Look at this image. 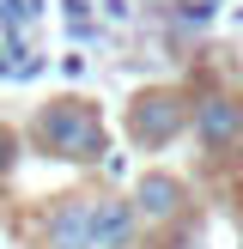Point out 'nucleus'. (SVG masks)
<instances>
[{
	"mask_svg": "<svg viewBox=\"0 0 243 249\" xmlns=\"http://www.w3.org/2000/svg\"><path fill=\"white\" fill-rule=\"evenodd\" d=\"M140 213L128 195H91V249H134Z\"/></svg>",
	"mask_w": 243,
	"mask_h": 249,
	"instance_id": "obj_3",
	"label": "nucleus"
},
{
	"mask_svg": "<svg viewBox=\"0 0 243 249\" xmlns=\"http://www.w3.org/2000/svg\"><path fill=\"white\" fill-rule=\"evenodd\" d=\"M182 201H189V189H182L176 177H164V170H152V177H140V189H134V213L140 219H176Z\"/></svg>",
	"mask_w": 243,
	"mask_h": 249,
	"instance_id": "obj_6",
	"label": "nucleus"
},
{
	"mask_svg": "<svg viewBox=\"0 0 243 249\" xmlns=\"http://www.w3.org/2000/svg\"><path fill=\"white\" fill-rule=\"evenodd\" d=\"M6 164H12V140L0 134V170H6Z\"/></svg>",
	"mask_w": 243,
	"mask_h": 249,
	"instance_id": "obj_7",
	"label": "nucleus"
},
{
	"mask_svg": "<svg viewBox=\"0 0 243 249\" xmlns=\"http://www.w3.org/2000/svg\"><path fill=\"white\" fill-rule=\"evenodd\" d=\"M182 128H189V104H182L176 91H140L128 104V134L140 146H164V140H176Z\"/></svg>",
	"mask_w": 243,
	"mask_h": 249,
	"instance_id": "obj_2",
	"label": "nucleus"
},
{
	"mask_svg": "<svg viewBox=\"0 0 243 249\" xmlns=\"http://www.w3.org/2000/svg\"><path fill=\"white\" fill-rule=\"evenodd\" d=\"M194 134H201L207 152H231V146L243 140V104L237 97H201V104L189 109Z\"/></svg>",
	"mask_w": 243,
	"mask_h": 249,
	"instance_id": "obj_4",
	"label": "nucleus"
},
{
	"mask_svg": "<svg viewBox=\"0 0 243 249\" xmlns=\"http://www.w3.org/2000/svg\"><path fill=\"white\" fill-rule=\"evenodd\" d=\"M31 134H36V146H43L49 158H79V164H85V158L104 152V122H97V109L91 104H73V97H67V104H49Z\"/></svg>",
	"mask_w": 243,
	"mask_h": 249,
	"instance_id": "obj_1",
	"label": "nucleus"
},
{
	"mask_svg": "<svg viewBox=\"0 0 243 249\" xmlns=\"http://www.w3.org/2000/svg\"><path fill=\"white\" fill-rule=\"evenodd\" d=\"M43 249H91V195H61L49 207Z\"/></svg>",
	"mask_w": 243,
	"mask_h": 249,
	"instance_id": "obj_5",
	"label": "nucleus"
}]
</instances>
